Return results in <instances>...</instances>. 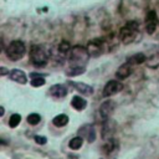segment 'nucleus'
I'll return each mask as SVG.
<instances>
[{
    "label": "nucleus",
    "instance_id": "16",
    "mask_svg": "<svg viewBox=\"0 0 159 159\" xmlns=\"http://www.w3.org/2000/svg\"><path fill=\"white\" fill-rule=\"evenodd\" d=\"M71 106L76 111L81 112V111H83L87 107V101L83 97H81V96H73L72 97V101H71Z\"/></svg>",
    "mask_w": 159,
    "mask_h": 159
},
{
    "label": "nucleus",
    "instance_id": "8",
    "mask_svg": "<svg viewBox=\"0 0 159 159\" xmlns=\"http://www.w3.org/2000/svg\"><path fill=\"white\" fill-rule=\"evenodd\" d=\"M78 135H81L88 143H93L96 140V129L92 124H84L78 129Z\"/></svg>",
    "mask_w": 159,
    "mask_h": 159
},
{
    "label": "nucleus",
    "instance_id": "14",
    "mask_svg": "<svg viewBox=\"0 0 159 159\" xmlns=\"http://www.w3.org/2000/svg\"><path fill=\"white\" fill-rule=\"evenodd\" d=\"M9 77H10V80H12V81H14V82H16V83L25 84V83L27 82V78H26L25 72H24V71H21V70H19V68L10 70Z\"/></svg>",
    "mask_w": 159,
    "mask_h": 159
},
{
    "label": "nucleus",
    "instance_id": "18",
    "mask_svg": "<svg viewBox=\"0 0 159 159\" xmlns=\"http://www.w3.org/2000/svg\"><path fill=\"white\" fill-rule=\"evenodd\" d=\"M68 123V117L66 114H58L52 119V124L57 128H62Z\"/></svg>",
    "mask_w": 159,
    "mask_h": 159
},
{
    "label": "nucleus",
    "instance_id": "2",
    "mask_svg": "<svg viewBox=\"0 0 159 159\" xmlns=\"http://www.w3.org/2000/svg\"><path fill=\"white\" fill-rule=\"evenodd\" d=\"M139 29H140V26H139V24H138L135 20L128 21V22L119 30V40H120L123 43H125V45L133 42V41L137 39V36H138Z\"/></svg>",
    "mask_w": 159,
    "mask_h": 159
},
{
    "label": "nucleus",
    "instance_id": "15",
    "mask_svg": "<svg viewBox=\"0 0 159 159\" xmlns=\"http://www.w3.org/2000/svg\"><path fill=\"white\" fill-rule=\"evenodd\" d=\"M72 87H75L80 94H83V96H91L93 94V87L89 86V84H86V83H82V82H77V83H73V82H68Z\"/></svg>",
    "mask_w": 159,
    "mask_h": 159
},
{
    "label": "nucleus",
    "instance_id": "20",
    "mask_svg": "<svg viewBox=\"0 0 159 159\" xmlns=\"http://www.w3.org/2000/svg\"><path fill=\"white\" fill-rule=\"evenodd\" d=\"M145 61H147V57H145L144 53H135V55H133L128 58V62L132 63V65H140Z\"/></svg>",
    "mask_w": 159,
    "mask_h": 159
},
{
    "label": "nucleus",
    "instance_id": "28",
    "mask_svg": "<svg viewBox=\"0 0 159 159\" xmlns=\"http://www.w3.org/2000/svg\"><path fill=\"white\" fill-rule=\"evenodd\" d=\"M4 112H5V111H4V107H0V117L4 116Z\"/></svg>",
    "mask_w": 159,
    "mask_h": 159
},
{
    "label": "nucleus",
    "instance_id": "17",
    "mask_svg": "<svg viewBox=\"0 0 159 159\" xmlns=\"http://www.w3.org/2000/svg\"><path fill=\"white\" fill-rule=\"evenodd\" d=\"M30 77H31L30 83H31L32 87H41V86H43L46 83L43 75H40V73H35L34 72V73H30Z\"/></svg>",
    "mask_w": 159,
    "mask_h": 159
},
{
    "label": "nucleus",
    "instance_id": "9",
    "mask_svg": "<svg viewBox=\"0 0 159 159\" xmlns=\"http://www.w3.org/2000/svg\"><path fill=\"white\" fill-rule=\"evenodd\" d=\"M114 109H116V103H114L113 101H111V99L104 101V102L101 104V107H99V114H101L102 119H103V120L109 119L111 116L113 114Z\"/></svg>",
    "mask_w": 159,
    "mask_h": 159
},
{
    "label": "nucleus",
    "instance_id": "22",
    "mask_svg": "<svg viewBox=\"0 0 159 159\" xmlns=\"http://www.w3.org/2000/svg\"><path fill=\"white\" fill-rule=\"evenodd\" d=\"M145 62H147V66L150 67V68H157V67H159V55L155 53V55L150 56L149 58H147Z\"/></svg>",
    "mask_w": 159,
    "mask_h": 159
},
{
    "label": "nucleus",
    "instance_id": "26",
    "mask_svg": "<svg viewBox=\"0 0 159 159\" xmlns=\"http://www.w3.org/2000/svg\"><path fill=\"white\" fill-rule=\"evenodd\" d=\"M34 139H35V142H36L37 144H40V145H43V144L47 143V138H46L45 135H35Z\"/></svg>",
    "mask_w": 159,
    "mask_h": 159
},
{
    "label": "nucleus",
    "instance_id": "4",
    "mask_svg": "<svg viewBox=\"0 0 159 159\" xmlns=\"http://www.w3.org/2000/svg\"><path fill=\"white\" fill-rule=\"evenodd\" d=\"M26 53V46L22 41L20 40H14L11 41L7 47H6V56L12 60V61H19L21 60Z\"/></svg>",
    "mask_w": 159,
    "mask_h": 159
},
{
    "label": "nucleus",
    "instance_id": "3",
    "mask_svg": "<svg viewBox=\"0 0 159 159\" xmlns=\"http://www.w3.org/2000/svg\"><path fill=\"white\" fill-rule=\"evenodd\" d=\"M30 60L36 67H43L48 61V52L42 45H32L30 47Z\"/></svg>",
    "mask_w": 159,
    "mask_h": 159
},
{
    "label": "nucleus",
    "instance_id": "12",
    "mask_svg": "<svg viewBox=\"0 0 159 159\" xmlns=\"http://www.w3.org/2000/svg\"><path fill=\"white\" fill-rule=\"evenodd\" d=\"M102 150L104 154L112 155V153H117L119 150V144L114 138H111V139L104 142V144L102 145Z\"/></svg>",
    "mask_w": 159,
    "mask_h": 159
},
{
    "label": "nucleus",
    "instance_id": "13",
    "mask_svg": "<svg viewBox=\"0 0 159 159\" xmlns=\"http://www.w3.org/2000/svg\"><path fill=\"white\" fill-rule=\"evenodd\" d=\"M132 71H133V65L127 61L125 63H123L122 66L118 67V70L116 72V77L119 80H124L132 75Z\"/></svg>",
    "mask_w": 159,
    "mask_h": 159
},
{
    "label": "nucleus",
    "instance_id": "23",
    "mask_svg": "<svg viewBox=\"0 0 159 159\" xmlns=\"http://www.w3.org/2000/svg\"><path fill=\"white\" fill-rule=\"evenodd\" d=\"M20 120H21V116L19 113H14L10 116L9 118V125L11 128H16L19 124H20Z\"/></svg>",
    "mask_w": 159,
    "mask_h": 159
},
{
    "label": "nucleus",
    "instance_id": "21",
    "mask_svg": "<svg viewBox=\"0 0 159 159\" xmlns=\"http://www.w3.org/2000/svg\"><path fill=\"white\" fill-rule=\"evenodd\" d=\"M70 50H71V46H70V43H68L67 41H61L60 45L57 46V52H58L61 56L68 55Z\"/></svg>",
    "mask_w": 159,
    "mask_h": 159
},
{
    "label": "nucleus",
    "instance_id": "19",
    "mask_svg": "<svg viewBox=\"0 0 159 159\" xmlns=\"http://www.w3.org/2000/svg\"><path fill=\"white\" fill-rule=\"evenodd\" d=\"M82 145H83V138H82L81 135L73 137V138L70 140V143H68V147H70L72 150H77V149H80Z\"/></svg>",
    "mask_w": 159,
    "mask_h": 159
},
{
    "label": "nucleus",
    "instance_id": "5",
    "mask_svg": "<svg viewBox=\"0 0 159 159\" xmlns=\"http://www.w3.org/2000/svg\"><path fill=\"white\" fill-rule=\"evenodd\" d=\"M122 89H123V84L120 81L111 80L106 83V86L103 88V96L104 97H112V96L119 93Z\"/></svg>",
    "mask_w": 159,
    "mask_h": 159
},
{
    "label": "nucleus",
    "instance_id": "10",
    "mask_svg": "<svg viewBox=\"0 0 159 159\" xmlns=\"http://www.w3.org/2000/svg\"><path fill=\"white\" fill-rule=\"evenodd\" d=\"M114 130H116V123L112 119H106L103 123V127H102V138L104 140L113 138Z\"/></svg>",
    "mask_w": 159,
    "mask_h": 159
},
{
    "label": "nucleus",
    "instance_id": "24",
    "mask_svg": "<svg viewBox=\"0 0 159 159\" xmlns=\"http://www.w3.org/2000/svg\"><path fill=\"white\" fill-rule=\"evenodd\" d=\"M84 71H86V67H70V68H68V71H67L66 73H67V76L73 77V76L82 75Z\"/></svg>",
    "mask_w": 159,
    "mask_h": 159
},
{
    "label": "nucleus",
    "instance_id": "25",
    "mask_svg": "<svg viewBox=\"0 0 159 159\" xmlns=\"http://www.w3.org/2000/svg\"><path fill=\"white\" fill-rule=\"evenodd\" d=\"M41 120V116L39 113H31L27 116V123L31 124V125H36L39 124Z\"/></svg>",
    "mask_w": 159,
    "mask_h": 159
},
{
    "label": "nucleus",
    "instance_id": "27",
    "mask_svg": "<svg viewBox=\"0 0 159 159\" xmlns=\"http://www.w3.org/2000/svg\"><path fill=\"white\" fill-rule=\"evenodd\" d=\"M9 73H10V71H9L6 67H4V66H1V67H0V75H1V76L9 75Z\"/></svg>",
    "mask_w": 159,
    "mask_h": 159
},
{
    "label": "nucleus",
    "instance_id": "7",
    "mask_svg": "<svg viewBox=\"0 0 159 159\" xmlns=\"http://www.w3.org/2000/svg\"><path fill=\"white\" fill-rule=\"evenodd\" d=\"M104 48V41L101 40V39H94V40H91L88 43H87V50L89 52V55L92 57H97L102 53Z\"/></svg>",
    "mask_w": 159,
    "mask_h": 159
},
{
    "label": "nucleus",
    "instance_id": "6",
    "mask_svg": "<svg viewBox=\"0 0 159 159\" xmlns=\"http://www.w3.org/2000/svg\"><path fill=\"white\" fill-rule=\"evenodd\" d=\"M158 16L154 10H149L145 16V30L149 35H153L158 27Z\"/></svg>",
    "mask_w": 159,
    "mask_h": 159
},
{
    "label": "nucleus",
    "instance_id": "11",
    "mask_svg": "<svg viewBox=\"0 0 159 159\" xmlns=\"http://www.w3.org/2000/svg\"><path fill=\"white\" fill-rule=\"evenodd\" d=\"M48 91H50V96L53 97V98H57V99L66 97L67 93H68L67 87L63 86V84H53V86L50 87Z\"/></svg>",
    "mask_w": 159,
    "mask_h": 159
},
{
    "label": "nucleus",
    "instance_id": "1",
    "mask_svg": "<svg viewBox=\"0 0 159 159\" xmlns=\"http://www.w3.org/2000/svg\"><path fill=\"white\" fill-rule=\"evenodd\" d=\"M89 52L87 47L83 46H73L68 52V65L70 67H86L89 61Z\"/></svg>",
    "mask_w": 159,
    "mask_h": 159
}]
</instances>
